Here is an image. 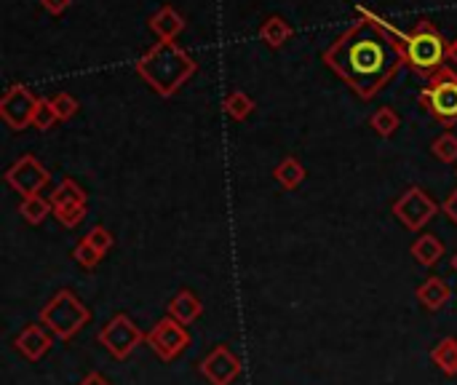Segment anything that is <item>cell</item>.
Here are the masks:
<instances>
[{
  "mask_svg": "<svg viewBox=\"0 0 457 385\" xmlns=\"http://www.w3.org/2000/svg\"><path fill=\"white\" fill-rule=\"evenodd\" d=\"M86 206L88 204H78V206H54V217L59 220V225L64 228H78L86 217Z\"/></svg>",
  "mask_w": 457,
  "mask_h": 385,
  "instance_id": "obj_26",
  "label": "cell"
},
{
  "mask_svg": "<svg viewBox=\"0 0 457 385\" xmlns=\"http://www.w3.org/2000/svg\"><path fill=\"white\" fill-rule=\"evenodd\" d=\"M96 340L102 343L104 351H110L118 362H123L137 351V346L145 343V332L126 314H115L107 324H102Z\"/></svg>",
  "mask_w": 457,
  "mask_h": 385,
  "instance_id": "obj_6",
  "label": "cell"
},
{
  "mask_svg": "<svg viewBox=\"0 0 457 385\" xmlns=\"http://www.w3.org/2000/svg\"><path fill=\"white\" fill-rule=\"evenodd\" d=\"M5 182L21 196H40L48 182H51V172L35 158V155H21L19 161H13L5 172Z\"/></svg>",
  "mask_w": 457,
  "mask_h": 385,
  "instance_id": "obj_10",
  "label": "cell"
},
{
  "mask_svg": "<svg viewBox=\"0 0 457 385\" xmlns=\"http://www.w3.org/2000/svg\"><path fill=\"white\" fill-rule=\"evenodd\" d=\"M431 153L442 161V163H455L457 161V137L453 131H445L434 139Z\"/></svg>",
  "mask_w": 457,
  "mask_h": 385,
  "instance_id": "obj_24",
  "label": "cell"
},
{
  "mask_svg": "<svg viewBox=\"0 0 457 385\" xmlns=\"http://www.w3.org/2000/svg\"><path fill=\"white\" fill-rule=\"evenodd\" d=\"M402 40L404 38L396 35L388 24L361 11V19L353 21L324 51V64L359 96L372 99L404 64Z\"/></svg>",
  "mask_w": 457,
  "mask_h": 385,
  "instance_id": "obj_1",
  "label": "cell"
},
{
  "mask_svg": "<svg viewBox=\"0 0 457 385\" xmlns=\"http://www.w3.org/2000/svg\"><path fill=\"white\" fill-rule=\"evenodd\" d=\"M145 343L153 348V354H155L161 362L171 364L174 359H179V356L187 351L190 335H187V327H185V324H179V322L171 319V316H163V319L155 322V327L145 335Z\"/></svg>",
  "mask_w": 457,
  "mask_h": 385,
  "instance_id": "obj_8",
  "label": "cell"
},
{
  "mask_svg": "<svg viewBox=\"0 0 457 385\" xmlns=\"http://www.w3.org/2000/svg\"><path fill=\"white\" fill-rule=\"evenodd\" d=\"M51 204L54 206H78V204H88L86 190L75 182V180H62L54 190H51Z\"/></svg>",
  "mask_w": 457,
  "mask_h": 385,
  "instance_id": "obj_19",
  "label": "cell"
},
{
  "mask_svg": "<svg viewBox=\"0 0 457 385\" xmlns=\"http://www.w3.org/2000/svg\"><path fill=\"white\" fill-rule=\"evenodd\" d=\"M56 121H59V118H56V110H54L51 99H40V102H37V110H35V118H32V126H35L37 131H48Z\"/></svg>",
  "mask_w": 457,
  "mask_h": 385,
  "instance_id": "obj_28",
  "label": "cell"
},
{
  "mask_svg": "<svg viewBox=\"0 0 457 385\" xmlns=\"http://www.w3.org/2000/svg\"><path fill=\"white\" fill-rule=\"evenodd\" d=\"M150 29L155 32L158 40H174L182 29H185V19L177 8L171 5H161L153 16H150Z\"/></svg>",
  "mask_w": 457,
  "mask_h": 385,
  "instance_id": "obj_15",
  "label": "cell"
},
{
  "mask_svg": "<svg viewBox=\"0 0 457 385\" xmlns=\"http://www.w3.org/2000/svg\"><path fill=\"white\" fill-rule=\"evenodd\" d=\"M19 214L29 225H40L48 214H54V204H51V198H43V196H27L19 201Z\"/></svg>",
  "mask_w": 457,
  "mask_h": 385,
  "instance_id": "obj_21",
  "label": "cell"
},
{
  "mask_svg": "<svg viewBox=\"0 0 457 385\" xmlns=\"http://www.w3.org/2000/svg\"><path fill=\"white\" fill-rule=\"evenodd\" d=\"M442 212H445V214H447V217H450V220L457 225V188L450 193V196H447V198H445Z\"/></svg>",
  "mask_w": 457,
  "mask_h": 385,
  "instance_id": "obj_30",
  "label": "cell"
},
{
  "mask_svg": "<svg viewBox=\"0 0 457 385\" xmlns=\"http://www.w3.org/2000/svg\"><path fill=\"white\" fill-rule=\"evenodd\" d=\"M394 214H396V220H399L407 230L418 233V230H423V228L439 214V204H436L423 188L412 185V188H407V190L394 201Z\"/></svg>",
  "mask_w": 457,
  "mask_h": 385,
  "instance_id": "obj_7",
  "label": "cell"
},
{
  "mask_svg": "<svg viewBox=\"0 0 457 385\" xmlns=\"http://www.w3.org/2000/svg\"><path fill=\"white\" fill-rule=\"evenodd\" d=\"M273 177H276V182H278L281 188L295 190V188H300L303 180H305V166H303L295 155H287V158L273 169Z\"/></svg>",
  "mask_w": 457,
  "mask_h": 385,
  "instance_id": "obj_18",
  "label": "cell"
},
{
  "mask_svg": "<svg viewBox=\"0 0 457 385\" xmlns=\"http://www.w3.org/2000/svg\"><path fill=\"white\" fill-rule=\"evenodd\" d=\"M78 385H110V381H107L102 372H88Z\"/></svg>",
  "mask_w": 457,
  "mask_h": 385,
  "instance_id": "obj_32",
  "label": "cell"
},
{
  "mask_svg": "<svg viewBox=\"0 0 457 385\" xmlns=\"http://www.w3.org/2000/svg\"><path fill=\"white\" fill-rule=\"evenodd\" d=\"M410 255L415 257V263H418V265H423V268H434V265H439V260L445 257V244H442V239H439V236H434V233H423V236H418V239L412 241Z\"/></svg>",
  "mask_w": 457,
  "mask_h": 385,
  "instance_id": "obj_16",
  "label": "cell"
},
{
  "mask_svg": "<svg viewBox=\"0 0 457 385\" xmlns=\"http://www.w3.org/2000/svg\"><path fill=\"white\" fill-rule=\"evenodd\" d=\"M420 105L439 121L445 129H453L457 123V70L450 64L442 67L420 91Z\"/></svg>",
  "mask_w": 457,
  "mask_h": 385,
  "instance_id": "obj_5",
  "label": "cell"
},
{
  "mask_svg": "<svg viewBox=\"0 0 457 385\" xmlns=\"http://www.w3.org/2000/svg\"><path fill=\"white\" fill-rule=\"evenodd\" d=\"M48 99H51V105H54L59 121H70V118L78 113V99H75L72 94H67V91H59V94H54V96H48Z\"/></svg>",
  "mask_w": 457,
  "mask_h": 385,
  "instance_id": "obj_27",
  "label": "cell"
},
{
  "mask_svg": "<svg viewBox=\"0 0 457 385\" xmlns=\"http://www.w3.org/2000/svg\"><path fill=\"white\" fill-rule=\"evenodd\" d=\"M201 314H204V303H201V297L193 289H179L171 297V303H169V316L177 319L185 327H190Z\"/></svg>",
  "mask_w": 457,
  "mask_h": 385,
  "instance_id": "obj_14",
  "label": "cell"
},
{
  "mask_svg": "<svg viewBox=\"0 0 457 385\" xmlns=\"http://www.w3.org/2000/svg\"><path fill=\"white\" fill-rule=\"evenodd\" d=\"M241 359L228 346H217L198 364V372L209 385H233L241 378Z\"/></svg>",
  "mask_w": 457,
  "mask_h": 385,
  "instance_id": "obj_11",
  "label": "cell"
},
{
  "mask_svg": "<svg viewBox=\"0 0 457 385\" xmlns=\"http://www.w3.org/2000/svg\"><path fill=\"white\" fill-rule=\"evenodd\" d=\"M415 295H418V303H420L426 311L436 314V311H442V308L450 303L453 289H450V284H447L442 276H431V279H426V281L418 287Z\"/></svg>",
  "mask_w": 457,
  "mask_h": 385,
  "instance_id": "obj_13",
  "label": "cell"
},
{
  "mask_svg": "<svg viewBox=\"0 0 457 385\" xmlns=\"http://www.w3.org/2000/svg\"><path fill=\"white\" fill-rule=\"evenodd\" d=\"M252 110H254V102H252L249 94H244V91L228 94V99H225V113H228L233 121H246V118L252 115Z\"/></svg>",
  "mask_w": 457,
  "mask_h": 385,
  "instance_id": "obj_23",
  "label": "cell"
},
{
  "mask_svg": "<svg viewBox=\"0 0 457 385\" xmlns=\"http://www.w3.org/2000/svg\"><path fill=\"white\" fill-rule=\"evenodd\" d=\"M86 241L104 257L110 249H112V244H115V239H112V233L104 228V225H94L91 230H88V236H86Z\"/></svg>",
  "mask_w": 457,
  "mask_h": 385,
  "instance_id": "obj_29",
  "label": "cell"
},
{
  "mask_svg": "<svg viewBox=\"0 0 457 385\" xmlns=\"http://www.w3.org/2000/svg\"><path fill=\"white\" fill-rule=\"evenodd\" d=\"M402 46H404V64L426 80L434 78L450 62V43L428 19H420L415 29L404 35Z\"/></svg>",
  "mask_w": 457,
  "mask_h": 385,
  "instance_id": "obj_3",
  "label": "cell"
},
{
  "mask_svg": "<svg viewBox=\"0 0 457 385\" xmlns=\"http://www.w3.org/2000/svg\"><path fill=\"white\" fill-rule=\"evenodd\" d=\"M431 362L442 370V375L457 378V338H442L431 348Z\"/></svg>",
  "mask_w": 457,
  "mask_h": 385,
  "instance_id": "obj_17",
  "label": "cell"
},
{
  "mask_svg": "<svg viewBox=\"0 0 457 385\" xmlns=\"http://www.w3.org/2000/svg\"><path fill=\"white\" fill-rule=\"evenodd\" d=\"M40 324L59 340H72L88 322L91 311L88 305L72 292V289H59L43 308H40Z\"/></svg>",
  "mask_w": 457,
  "mask_h": 385,
  "instance_id": "obj_4",
  "label": "cell"
},
{
  "mask_svg": "<svg viewBox=\"0 0 457 385\" xmlns=\"http://www.w3.org/2000/svg\"><path fill=\"white\" fill-rule=\"evenodd\" d=\"M37 102H40V99H37L27 86L13 83V86H8L5 94L0 96V118L5 121L8 129L21 131V129L32 126Z\"/></svg>",
  "mask_w": 457,
  "mask_h": 385,
  "instance_id": "obj_9",
  "label": "cell"
},
{
  "mask_svg": "<svg viewBox=\"0 0 457 385\" xmlns=\"http://www.w3.org/2000/svg\"><path fill=\"white\" fill-rule=\"evenodd\" d=\"M137 72L161 96H171L195 72V59L174 40H158L137 59Z\"/></svg>",
  "mask_w": 457,
  "mask_h": 385,
  "instance_id": "obj_2",
  "label": "cell"
},
{
  "mask_svg": "<svg viewBox=\"0 0 457 385\" xmlns=\"http://www.w3.org/2000/svg\"><path fill=\"white\" fill-rule=\"evenodd\" d=\"M260 38L270 46V48H278L284 46L289 38H292V24L281 16H268L260 27Z\"/></svg>",
  "mask_w": 457,
  "mask_h": 385,
  "instance_id": "obj_20",
  "label": "cell"
},
{
  "mask_svg": "<svg viewBox=\"0 0 457 385\" xmlns=\"http://www.w3.org/2000/svg\"><path fill=\"white\" fill-rule=\"evenodd\" d=\"M453 271L457 273V252H455V257H453Z\"/></svg>",
  "mask_w": 457,
  "mask_h": 385,
  "instance_id": "obj_34",
  "label": "cell"
},
{
  "mask_svg": "<svg viewBox=\"0 0 457 385\" xmlns=\"http://www.w3.org/2000/svg\"><path fill=\"white\" fill-rule=\"evenodd\" d=\"M450 62H453V64H457V38L453 40V43H450Z\"/></svg>",
  "mask_w": 457,
  "mask_h": 385,
  "instance_id": "obj_33",
  "label": "cell"
},
{
  "mask_svg": "<svg viewBox=\"0 0 457 385\" xmlns=\"http://www.w3.org/2000/svg\"><path fill=\"white\" fill-rule=\"evenodd\" d=\"M40 3H43V8H46L48 13L59 16V13H64V11L70 8V3H72V0H40Z\"/></svg>",
  "mask_w": 457,
  "mask_h": 385,
  "instance_id": "obj_31",
  "label": "cell"
},
{
  "mask_svg": "<svg viewBox=\"0 0 457 385\" xmlns=\"http://www.w3.org/2000/svg\"><path fill=\"white\" fill-rule=\"evenodd\" d=\"M370 126L375 129L378 137H394L396 129H399V113L394 107H380L372 118H370Z\"/></svg>",
  "mask_w": 457,
  "mask_h": 385,
  "instance_id": "obj_22",
  "label": "cell"
},
{
  "mask_svg": "<svg viewBox=\"0 0 457 385\" xmlns=\"http://www.w3.org/2000/svg\"><path fill=\"white\" fill-rule=\"evenodd\" d=\"M51 346H54V338H51V332L43 327V324H29V327H24L19 335H16V340H13V348L27 359V362H40L48 351H51Z\"/></svg>",
  "mask_w": 457,
  "mask_h": 385,
  "instance_id": "obj_12",
  "label": "cell"
},
{
  "mask_svg": "<svg viewBox=\"0 0 457 385\" xmlns=\"http://www.w3.org/2000/svg\"><path fill=\"white\" fill-rule=\"evenodd\" d=\"M72 257H75V263H78L80 268H86V271H94V268L102 263V255H99V252H96L86 239H80V241L75 244Z\"/></svg>",
  "mask_w": 457,
  "mask_h": 385,
  "instance_id": "obj_25",
  "label": "cell"
}]
</instances>
